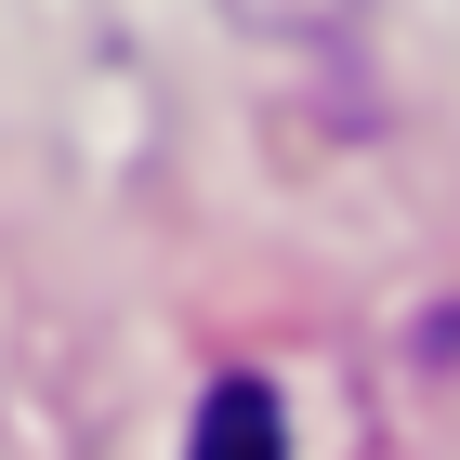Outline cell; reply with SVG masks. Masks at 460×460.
Listing matches in <instances>:
<instances>
[{"label": "cell", "instance_id": "cell-1", "mask_svg": "<svg viewBox=\"0 0 460 460\" xmlns=\"http://www.w3.org/2000/svg\"><path fill=\"white\" fill-rule=\"evenodd\" d=\"M184 460H289L277 394H263V382H224L211 408H198V447H184Z\"/></svg>", "mask_w": 460, "mask_h": 460}]
</instances>
